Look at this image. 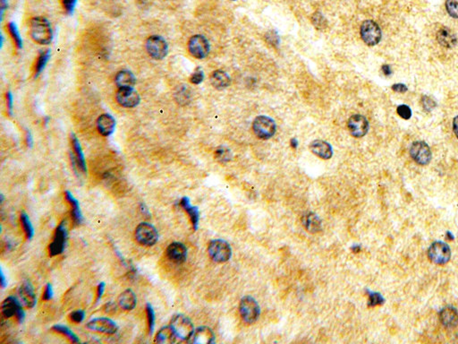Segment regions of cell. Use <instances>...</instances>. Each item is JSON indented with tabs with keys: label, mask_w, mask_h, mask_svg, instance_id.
<instances>
[{
	"label": "cell",
	"mask_w": 458,
	"mask_h": 344,
	"mask_svg": "<svg viewBox=\"0 0 458 344\" xmlns=\"http://www.w3.org/2000/svg\"><path fill=\"white\" fill-rule=\"evenodd\" d=\"M30 34L33 41L41 45L50 44L53 39V32L50 22L42 17H34L31 20Z\"/></svg>",
	"instance_id": "obj_1"
},
{
	"label": "cell",
	"mask_w": 458,
	"mask_h": 344,
	"mask_svg": "<svg viewBox=\"0 0 458 344\" xmlns=\"http://www.w3.org/2000/svg\"><path fill=\"white\" fill-rule=\"evenodd\" d=\"M170 327L172 328L176 335L180 340H190L194 332V324L186 315L178 314L174 315L170 321Z\"/></svg>",
	"instance_id": "obj_2"
},
{
	"label": "cell",
	"mask_w": 458,
	"mask_h": 344,
	"mask_svg": "<svg viewBox=\"0 0 458 344\" xmlns=\"http://www.w3.org/2000/svg\"><path fill=\"white\" fill-rule=\"evenodd\" d=\"M252 129L256 137H259L260 139L267 140L275 135L277 131V126L271 118L259 116L253 121Z\"/></svg>",
	"instance_id": "obj_3"
},
{
	"label": "cell",
	"mask_w": 458,
	"mask_h": 344,
	"mask_svg": "<svg viewBox=\"0 0 458 344\" xmlns=\"http://www.w3.org/2000/svg\"><path fill=\"white\" fill-rule=\"evenodd\" d=\"M210 257L216 263H226L232 257L230 245L223 240H214L211 241L208 247Z\"/></svg>",
	"instance_id": "obj_4"
},
{
	"label": "cell",
	"mask_w": 458,
	"mask_h": 344,
	"mask_svg": "<svg viewBox=\"0 0 458 344\" xmlns=\"http://www.w3.org/2000/svg\"><path fill=\"white\" fill-rule=\"evenodd\" d=\"M239 312L245 323H255L260 316V306L255 299L251 296H245L240 301Z\"/></svg>",
	"instance_id": "obj_5"
},
{
	"label": "cell",
	"mask_w": 458,
	"mask_h": 344,
	"mask_svg": "<svg viewBox=\"0 0 458 344\" xmlns=\"http://www.w3.org/2000/svg\"><path fill=\"white\" fill-rule=\"evenodd\" d=\"M135 240L144 247H152L159 241V233L152 224L141 222L135 230Z\"/></svg>",
	"instance_id": "obj_6"
},
{
	"label": "cell",
	"mask_w": 458,
	"mask_h": 344,
	"mask_svg": "<svg viewBox=\"0 0 458 344\" xmlns=\"http://www.w3.org/2000/svg\"><path fill=\"white\" fill-rule=\"evenodd\" d=\"M428 257L435 265H446L451 258V249L449 246L443 241L433 242L429 246Z\"/></svg>",
	"instance_id": "obj_7"
},
{
	"label": "cell",
	"mask_w": 458,
	"mask_h": 344,
	"mask_svg": "<svg viewBox=\"0 0 458 344\" xmlns=\"http://www.w3.org/2000/svg\"><path fill=\"white\" fill-rule=\"evenodd\" d=\"M361 37L368 46H375L380 42L382 33L376 22L366 20L361 25Z\"/></svg>",
	"instance_id": "obj_8"
},
{
	"label": "cell",
	"mask_w": 458,
	"mask_h": 344,
	"mask_svg": "<svg viewBox=\"0 0 458 344\" xmlns=\"http://www.w3.org/2000/svg\"><path fill=\"white\" fill-rule=\"evenodd\" d=\"M1 313L6 318H10L15 316L18 323H23L25 318V313L21 301H18L17 298L10 296L5 299L1 306Z\"/></svg>",
	"instance_id": "obj_9"
},
{
	"label": "cell",
	"mask_w": 458,
	"mask_h": 344,
	"mask_svg": "<svg viewBox=\"0 0 458 344\" xmlns=\"http://www.w3.org/2000/svg\"><path fill=\"white\" fill-rule=\"evenodd\" d=\"M146 49L149 56L157 60L166 58L169 53V45L165 39L158 35L150 36L147 40Z\"/></svg>",
	"instance_id": "obj_10"
},
{
	"label": "cell",
	"mask_w": 458,
	"mask_h": 344,
	"mask_svg": "<svg viewBox=\"0 0 458 344\" xmlns=\"http://www.w3.org/2000/svg\"><path fill=\"white\" fill-rule=\"evenodd\" d=\"M210 43L203 35H194L188 42V50L195 58L203 59L210 53Z\"/></svg>",
	"instance_id": "obj_11"
},
{
	"label": "cell",
	"mask_w": 458,
	"mask_h": 344,
	"mask_svg": "<svg viewBox=\"0 0 458 344\" xmlns=\"http://www.w3.org/2000/svg\"><path fill=\"white\" fill-rule=\"evenodd\" d=\"M67 230H66L65 221H62L59 224L56 232L54 233L53 241L50 243L49 251L51 257L59 256L64 252L66 249V241H67Z\"/></svg>",
	"instance_id": "obj_12"
},
{
	"label": "cell",
	"mask_w": 458,
	"mask_h": 344,
	"mask_svg": "<svg viewBox=\"0 0 458 344\" xmlns=\"http://www.w3.org/2000/svg\"><path fill=\"white\" fill-rule=\"evenodd\" d=\"M410 154L413 161L420 165H427L431 161V151L425 142H414L411 148Z\"/></svg>",
	"instance_id": "obj_13"
},
{
	"label": "cell",
	"mask_w": 458,
	"mask_h": 344,
	"mask_svg": "<svg viewBox=\"0 0 458 344\" xmlns=\"http://www.w3.org/2000/svg\"><path fill=\"white\" fill-rule=\"evenodd\" d=\"M86 327L93 332H101L105 334H115L118 326L115 321L107 317H98L89 321Z\"/></svg>",
	"instance_id": "obj_14"
},
{
	"label": "cell",
	"mask_w": 458,
	"mask_h": 344,
	"mask_svg": "<svg viewBox=\"0 0 458 344\" xmlns=\"http://www.w3.org/2000/svg\"><path fill=\"white\" fill-rule=\"evenodd\" d=\"M347 129L352 136L356 138L363 137L369 131V122L363 115L355 114L350 117L347 121Z\"/></svg>",
	"instance_id": "obj_15"
},
{
	"label": "cell",
	"mask_w": 458,
	"mask_h": 344,
	"mask_svg": "<svg viewBox=\"0 0 458 344\" xmlns=\"http://www.w3.org/2000/svg\"><path fill=\"white\" fill-rule=\"evenodd\" d=\"M116 100L122 107L134 108L140 103V98L133 88H123L117 91Z\"/></svg>",
	"instance_id": "obj_16"
},
{
	"label": "cell",
	"mask_w": 458,
	"mask_h": 344,
	"mask_svg": "<svg viewBox=\"0 0 458 344\" xmlns=\"http://www.w3.org/2000/svg\"><path fill=\"white\" fill-rule=\"evenodd\" d=\"M18 295L21 300V303L27 308H33L35 307L37 303L36 295L34 293L32 282L29 280H26L22 283L21 286L18 290Z\"/></svg>",
	"instance_id": "obj_17"
},
{
	"label": "cell",
	"mask_w": 458,
	"mask_h": 344,
	"mask_svg": "<svg viewBox=\"0 0 458 344\" xmlns=\"http://www.w3.org/2000/svg\"><path fill=\"white\" fill-rule=\"evenodd\" d=\"M166 256L175 264H183L187 258V249L180 242H173L167 248Z\"/></svg>",
	"instance_id": "obj_18"
},
{
	"label": "cell",
	"mask_w": 458,
	"mask_h": 344,
	"mask_svg": "<svg viewBox=\"0 0 458 344\" xmlns=\"http://www.w3.org/2000/svg\"><path fill=\"white\" fill-rule=\"evenodd\" d=\"M215 341L214 332L211 328L207 326H201L194 329L193 335L191 336L188 342L196 344H210Z\"/></svg>",
	"instance_id": "obj_19"
},
{
	"label": "cell",
	"mask_w": 458,
	"mask_h": 344,
	"mask_svg": "<svg viewBox=\"0 0 458 344\" xmlns=\"http://www.w3.org/2000/svg\"><path fill=\"white\" fill-rule=\"evenodd\" d=\"M71 145L73 149V162L76 166L78 167L79 170H81L83 173H85L87 171L86 162H85V158L83 154V149L81 144L79 142L78 138L75 137V135L71 136Z\"/></svg>",
	"instance_id": "obj_20"
},
{
	"label": "cell",
	"mask_w": 458,
	"mask_h": 344,
	"mask_svg": "<svg viewBox=\"0 0 458 344\" xmlns=\"http://www.w3.org/2000/svg\"><path fill=\"white\" fill-rule=\"evenodd\" d=\"M97 128L100 135L103 137H109L115 131L116 121L110 114H102L97 121Z\"/></svg>",
	"instance_id": "obj_21"
},
{
	"label": "cell",
	"mask_w": 458,
	"mask_h": 344,
	"mask_svg": "<svg viewBox=\"0 0 458 344\" xmlns=\"http://www.w3.org/2000/svg\"><path fill=\"white\" fill-rule=\"evenodd\" d=\"M310 149L316 156L323 160H330L333 155V149L331 144L323 140H315L310 145Z\"/></svg>",
	"instance_id": "obj_22"
},
{
	"label": "cell",
	"mask_w": 458,
	"mask_h": 344,
	"mask_svg": "<svg viewBox=\"0 0 458 344\" xmlns=\"http://www.w3.org/2000/svg\"><path fill=\"white\" fill-rule=\"evenodd\" d=\"M301 222L307 232L311 233H317L321 232L322 228V220L319 216L313 211L307 212L301 218Z\"/></svg>",
	"instance_id": "obj_23"
},
{
	"label": "cell",
	"mask_w": 458,
	"mask_h": 344,
	"mask_svg": "<svg viewBox=\"0 0 458 344\" xmlns=\"http://www.w3.org/2000/svg\"><path fill=\"white\" fill-rule=\"evenodd\" d=\"M442 324L447 328H453L458 324V312L454 307H446L439 313Z\"/></svg>",
	"instance_id": "obj_24"
},
{
	"label": "cell",
	"mask_w": 458,
	"mask_h": 344,
	"mask_svg": "<svg viewBox=\"0 0 458 344\" xmlns=\"http://www.w3.org/2000/svg\"><path fill=\"white\" fill-rule=\"evenodd\" d=\"M437 40L440 45L447 48V49H452L454 46L456 45L457 39L454 35V33L447 27H443L440 30H438L437 34Z\"/></svg>",
	"instance_id": "obj_25"
},
{
	"label": "cell",
	"mask_w": 458,
	"mask_h": 344,
	"mask_svg": "<svg viewBox=\"0 0 458 344\" xmlns=\"http://www.w3.org/2000/svg\"><path fill=\"white\" fill-rule=\"evenodd\" d=\"M180 206L188 213L190 217L191 222L193 225L194 231L198 230L199 220H200V211L198 207L193 206L190 203V199L188 197H183L180 200Z\"/></svg>",
	"instance_id": "obj_26"
},
{
	"label": "cell",
	"mask_w": 458,
	"mask_h": 344,
	"mask_svg": "<svg viewBox=\"0 0 458 344\" xmlns=\"http://www.w3.org/2000/svg\"><path fill=\"white\" fill-rule=\"evenodd\" d=\"M65 196H66V199L67 200V202L70 203L71 207H72V217H73L74 222L76 225H80L83 221V216L82 211H81V208H80V203H79L78 200L75 198L70 191H66L65 192Z\"/></svg>",
	"instance_id": "obj_27"
},
{
	"label": "cell",
	"mask_w": 458,
	"mask_h": 344,
	"mask_svg": "<svg viewBox=\"0 0 458 344\" xmlns=\"http://www.w3.org/2000/svg\"><path fill=\"white\" fill-rule=\"evenodd\" d=\"M137 299L135 293L132 290L128 289L123 291L118 297V304L124 310H132L136 307Z\"/></svg>",
	"instance_id": "obj_28"
},
{
	"label": "cell",
	"mask_w": 458,
	"mask_h": 344,
	"mask_svg": "<svg viewBox=\"0 0 458 344\" xmlns=\"http://www.w3.org/2000/svg\"><path fill=\"white\" fill-rule=\"evenodd\" d=\"M116 84L119 89L123 88H132L135 84L136 79L132 72L128 70H122L118 72L115 78Z\"/></svg>",
	"instance_id": "obj_29"
},
{
	"label": "cell",
	"mask_w": 458,
	"mask_h": 344,
	"mask_svg": "<svg viewBox=\"0 0 458 344\" xmlns=\"http://www.w3.org/2000/svg\"><path fill=\"white\" fill-rule=\"evenodd\" d=\"M211 83L213 87L223 90L230 84V77L223 70H216L211 74Z\"/></svg>",
	"instance_id": "obj_30"
},
{
	"label": "cell",
	"mask_w": 458,
	"mask_h": 344,
	"mask_svg": "<svg viewBox=\"0 0 458 344\" xmlns=\"http://www.w3.org/2000/svg\"><path fill=\"white\" fill-rule=\"evenodd\" d=\"M178 336L174 332L172 328L170 326H165L159 330V332L155 337V341L161 344L175 343L177 341Z\"/></svg>",
	"instance_id": "obj_31"
},
{
	"label": "cell",
	"mask_w": 458,
	"mask_h": 344,
	"mask_svg": "<svg viewBox=\"0 0 458 344\" xmlns=\"http://www.w3.org/2000/svg\"><path fill=\"white\" fill-rule=\"evenodd\" d=\"M52 330H53L54 332H58V333H60L62 335L66 336L67 339H69L74 343H77V342L80 341L78 337L75 334V332H73L72 330H70L66 325L56 324L52 327Z\"/></svg>",
	"instance_id": "obj_32"
},
{
	"label": "cell",
	"mask_w": 458,
	"mask_h": 344,
	"mask_svg": "<svg viewBox=\"0 0 458 344\" xmlns=\"http://www.w3.org/2000/svg\"><path fill=\"white\" fill-rule=\"evenodd\" d=\"M21 223L27 240H29V241L33 240V236H34V228H33L32 221L30 220L29 216L27 215L25 212L21 213Z\"/></svg>",
	"instance_id": "obj_33"
},
{
	"label": "cell",
	"mask_w": 458,
	"mask_h": 344,
	"mask_svg": "<svg viewBox=\"0 0 458 344\" xmlns=\"http://www.w3.org/2000/svg\"><path fill=\"white\" fill-rule=\"evenodd\" d=\"M50 58V51L49 50H46L45 52H42V54L39 56L36 64H35V69H34L35 77H37L38 75L42 73Z\"/></svg>",
	"instance_id": "obj_34"
},
{
	"label": "cell",
	"mask_w": 458,
	"mask_h": 344,
	"mask_svg": "<svg viewBox=\"0 0 458 344\" xmlns=\"http://www.w3.org/2000/svg\"><path fill=\"white\" fill-rule=\"evenodd\" d=\"M8 31H9L10 36L12 38L13 42L15 45L17 46V49H21L23 47V41H22L21 36L19 34V31L17 29V25L15 23L10 22L8 25Z\"/></svg>",
	"instance_id": "obj_35"
},
{
	"label": "cell",
	"mask_w": 458,
	"mask_h": 344,
	"mask_svg": "<svg viewBox=\"0 0 458 344\" xmlns=\"http://www.w3.org/2000/svg\"><path fill=\"white\" fill-rule=\"evenodd\" d=\"M146 313H147V319H148V325H149V334L152 335L154 329H155L156 316H155V311L149 303H147V305H146Z\"/></svg>",
	"instance_id": "obj_36"
},
{
	"label": "cell",
	"mask_w": 458,
	"mask_h": 344,
	"mask_svg": "<svg viewBox=\"0 0 458 344\" xmlns=\"http://www.w3.org/2000/svg\"><path fill=\"white\" fill-rule=\"evenodd\" d=\"M215 157L219 162H227L231 159V153L226 147H219L215 153Z\"/></svg>",
	"instance_id": "obj_37"
},
{
	"label": "cell",
	"mask_w": 458,
	"mask_h": 344,
	"mask_svg": "<svg viewBox=\"0 0 458 344\" xmlns=\"http://www.w3.org/2000/svg\"><path fill=\"white\" fill-rule=\"evenodd\" d=\"M446 9L450 17L457 19L458 0H446Z\"/></svg>",
	"instance_id": "obj_38"
},
{
	"label": "cell",
	"mask_w": 458,
	"mask_h": 344,
	"mask_svg": "<svg viewBox=\"0 0 458 344\" xmlns=\"http://www.w3.org/2000/svg\"><path fill=\"white\" fill-rule=\"evenodd\" d=\"M383 302V297L380 293L370 292V294H369V306L370 307H375L378 305H381Z\"/></svg>",
	"instance_id": "obj_39"
},
{
	"label": "cell",
	"mask_w": 458,
	"mask_h": 344,
	"mask_svg": "<svg viewBox=\"0 0 458 344\" xmlns=\"http://www.w3.org/2000/svg\"><path fill=\"white\" fill-rule=\"evenodd\" d=\"M421 103L424 110L427 112L431 111L437 106V103L430 97L427 95H424L421 98Z\"/></svg>",
	"instance_id": "obj_40"
},
{
	"label": "cell",
	"mask_w": 458,
	"mask_h": 344,
	"mask_svg": "<svg viewBox=\"0 0 458 344\" xmlns=\"http://www.w3.org/2000/svg\"><path fill=\"white\" fill-rule=\"evenodd\" d=\"M396 112L404 120H409L412 117L411 108H409L408 106L405 105V104L398 106L397 109H396Z\"/></svg>",
	"instance_id": "obj_41"
},
{
	"label": "cell",
	"mask_w": 458,
	"mask_h": 344,
	"mask_svg": "<svg viewBox=\"0 0 458 344\" xmlns=\"http://www.w3.org/2000/svg\"><path fill=\"white\" fill-rule=\"evenodd\" d=\"M69 317H70V320L73 323H82L84 318H85V312L83 310H81V309L74 311V312L71 313Z\"/></svg>",
	"instance_id": "obj_42"
},
{
	"label": "cell",
	"mask_w": 458,
	"mask_h": 344,
	"mask_svg": "<svg viewBox=\"0 0 458 344\" xmlns=\"http://www.w3.org/2000/svg\"><path fill=\"white\" fill-rule=\"evenodd\" d=\"M313 23L318 29H322L323 27H325V25H326V20H325V18L321 13L314 14Z\"/></svg>",
	"instance_id": "obj_43"
},
{
	"label": "cell",
	"mask_w": 458,
	"mask_h": 344,
	"mask_svg": "<svg viewBox=\"0 0 458 344\" xmlns=\"http://www.w3.org/2000/svg\"><path fill=\"white\" fill-rule=\"evenodd\" d=\"M78 0H63V7L67 15H73Z\"/></svg>",
	"instance_id": "obj_44"
},
{
	"label": "cell",
	"mask_w": 458,
	"mask_h": 344,
	"mask_svg": "<svg viewBox=\"0 0 458 344\" xmlns=\"http://www.w3.org/2000/svg\"><path fill=\"white\" fill-rule=\"evenodd\" d=\"M204 79L203 71L201 68H197L193 75H191L190 82L194 84H200Z\"/></svg>",
	"instance_id": "obj_45"
},
{
	"label": "cell",
	"mask_w": 458,
	"mask_h": 344,
	"mask_svg": "<svg viewBox=\"0 0 458 344\" xmlns=\"http://www.w3.org/2000/svg\"><path fill=\"white\" fill-rule=\"evenodd\" d=\"M54 296V291L53 288H52V285L50 283H48L45 286V289H44V292H43V296H42V299L45 300V301H49L50 299H52Z\"/></svg>",
	"instance_id": "obj_46"
},
{
	"label": "cell",
	"mask_w": 458,
	"mask_h": 344,
	"mask_svg": "<svg viewBox=\"0 0 458 344\" xmlns=\"http://www.w3.org/2000/svg\"><path fill=\"white\" fill-rule=\"evenodd\" d=\"M105 287H106L105 282H100L99 285H98V288H97V297H96V302H98L99 299L102 298L104 291H105Z\"/></svg>",
	"instance_id": "obj_47"
},
{
	"label": "cell",
	"mask_w": 458,
	"mask_h": 344,
	"mask_svg": "<svg viewBox=\"0 0 458 344\" xmlns=\"http://www.w3.org/2000/svg\"><path fill=\"white\" fill-rule=\"evenodd\" d=\"M392 90L396 92H405L407 91V87L403 83H396L393 85Z\"/></svg>",
	"instance_id": "obj_48"
},
{
	"label": "cell",
	"mask_w": 458,
	"mask_h": 344,
	"mask_svg": "<svg viewBox=\"0 0 458 344\" xmlns=\"http://www.w3.org/2000/svg\"><path fill=\"white\" fill-rule=\"evenodd\" d=\"M7 106H8V109H9V113L12 114L13 96L10 91H9V92L7 93Z\"/></svg>",
	"instance_id": "obj_49"
},
{
	"label": "cell",
	"mask_w": 458,
	"mask_h": 344,
	"mask_svg": "<svg viewBox=\"0 0 458 344\" xmlns=\"http://www.w3.org/2000/svg\"><path fill=\"white\" fill-rule=\"evenodd\" d=\"M104 309H105V311H106L107 313H108V314H113V313H115L116 311V306L114 303H108V304H107V305L105 306Z\"/></svg>",
	"instance_id": "obj_50"
},
{
	"label": "cell",
	"mask_w": 458,
	"mask_h": 344,
	"mask_svg": "<svg viewBox=\"0 0 458 344\" xmlns=\"http://www.w3.org/2000/svg\"><path fill=\"white\" fill-rule=\"evenodd\" d=\"M0 283H1V287L5 289L7 285H8V281L6 279V276H5L4 272L1 270L0 271Z\"/></svg>",
	"instance_id": "obj_51"
},
{
	"label": "cell",
	"mask_w": 458,
	"mask_h": 344,
	"mask_svg": "<svg viewBox=\"0 0 458 344\" xmlns=\"http://www.w3.org/2000/svg\"><path fill=\"white\" fill-rule=\"evenodd\" d=\"M381 69H382L384 75H387V76L392 74V70H391V67H390L389 65H384V66H382V67H381Z\"/></svg>",
	"instance_id": "obj_52"
},
{
	"label": "cell",
	"mask_w": 458,
	"mask_h": 344,
	"mask_svg": "<svg viewBox=\"0 0 458 344\" xmlns=\"http://www.w3.org/2000/svg\"><path fill=\"white\" fill-rule=\"evenodd\" d=\"M453 129H454V134L458 138V116L455 117L453 121Z\"/></svg>",
	"instance_id": "obj_53"
},
{
	"label": "cell",
	"mask_w": 458,
	"mask_h": 344,
	"mask_svg": "<svg viewBox=\"0 0 458 344\" xmlns=\"http://www.w3.org/2000/svg\"><path fill=\"white\" fill-rule=\"evenodd\" d=\"M140 211H141V212H142L144 215H149V209L145 206L144 203H140Z\"/></svg>",
	"instance_id": "obj_54"
},
{
	"label": "cell",
	"mask_w": 458,
	"mask_h": 344,
	"mask_svg": "<svg viewBox=\"0 0 458 344\" xmlns=\"http://www.w3.org/2000/svg\"><path fill=\"white\" fill-rule=\"evenodd\" d=\"M26 139H27V145L30 147L33 146V138H32V136L29 134H27V137H26Z\"/></svg>",
	"instance_id": "obj_55"
},
{
	"label": "cell",
	"mask_w": 458,
	"mask_h": 344,
	"mask_svg": "<svg viewBox=\"0 0 458 344\" xmlns=\"http://www.w3.org/2000/svg\"><path fill=\"white\" fill-rule=\"evenodd\" d=\"M290 143H291V144H290V145H291V146H292V147H293V149H295V148H297L298 142H297V140H296V139H295V138H293V139H292V140H291V142H290Z\"/></svg>",
	"instance_id": "obj_56"
},
{
	"label": "cell",
	"mask_w": 458,
	"mask_h": 344,
	"mask_svg": "<svg viewBox=\"0 0 458 344\" xmlns=\"http://www.w3.org/2000/svg\"><path fill=\"white\" fill-rule=\"evenodd\" d=\"M231 1H236V0H231Z\"/></svg>",
	"instance_id": "obj_57"
}]
</instances>
